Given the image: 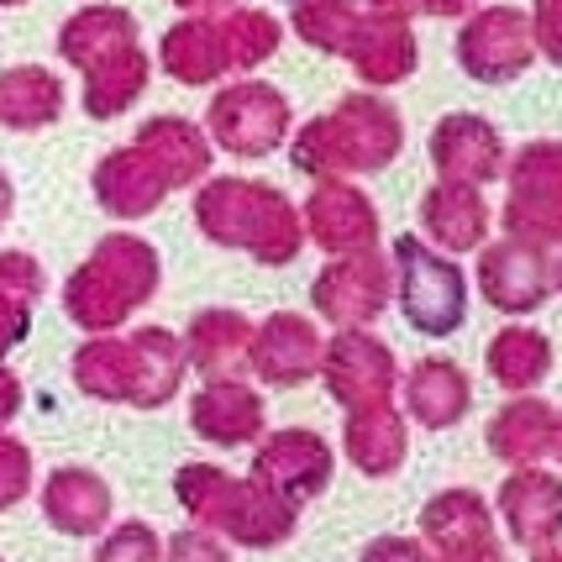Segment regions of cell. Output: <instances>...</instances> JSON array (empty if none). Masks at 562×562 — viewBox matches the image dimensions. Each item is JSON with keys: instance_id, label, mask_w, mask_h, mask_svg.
Wrapping results in <instances>:
<instances>
[{"instance_id": "6da1fadb", "label": "cell", "mask_w": 562, "mask_h": 562, "mask_svg": "<svg viewBox=\"0 0 562 562\" xmlns=\"http://www.w3.org/2000/svg\"><path fill=\"white\" fill-rule=\"evenodd\" d=\"M200 237L226 252H247L263 269H290L305 252V221L279 184L247 179V173H211L190 200Z\"/></svg>"}, {"instance_id": "7a4b0ae2", "label": "cell", "mask_w": 562, "mask_h": 562, "mask_svg": "<svg viewBox=\"0 0 562 562\" xmlns=\"http://www.w3.org/2000/svg\"><path fill=\"white\" fill-rule=\"evenodd\" d=\"M405 153V116L379 90H352L331 111L294 126L290 164L311 184L321 179H358V173L390 169Z\"/></svg>"}, {"instance_id": "3957f363", "label": "cell", "mask_w": 562, "mask_h": 562, "mask_svg": "<svg viewBox=\"0 0 562 562\" xmlns=\"http://www.w3.org/2000/svg\"><path fill=\"white\" fill-rule=\"evenodd\" d=\"M173 499L190 515V526H205L211 537L273 552L300 531V505L258 484L252 473H226L216 463H184L173 473Z\"/></svg>"}, {"instance_id": "277c9868", "label": "cell", "mask_w": 562, "mask_h": 562, "mask_svg": "<svg viewBox=\"0 0 562 562\" xmlns=\"http://www.w3.org/2000/svg\"><path fill=\"white\" fill-rule=\"evenodd\" d=\"M158 284H164L158 247L137 232H105L90 247V258L64 279L58 300H64V316L85 337H105V331H122L137 311H147Z\"/></svg>"}, {"instance_id": "5b68a950", "label": "cell", "mask_w": 562, "mask_h": 562, "mask_svg": "<svg viewBox=\"0 0 562 562\" xmlns=\"http://www.w3.org/2000/svg\"><path fill=\"white\" fill-rule=\"evenodd\" d=\"M394 263V305L411 331L420 337H452L468 321V273L458 258H447L420 232H405L390 243Z\"/></svg>"}, {"instance_id": "8992f818", "label": "cell", "mask_w": 562, "mask_h": 562, "mask_svg": "<svg viewBox=\"0 0 562 562\" xmlns=\"http://www.w3.org/2000/svg\"><path fill=\"white\" fill-rule=\"evenodd\" d=\"M205 137L232 158H269L294 137V105L269 79H226L205 105Z\"/></svg>"}, {"instance_id": "52a82bcc", "label": "cell", "mask_w": 562, "mask_h": 562, "mask_svg": "<svg viewBox=\"0 0 562 562\" xmlns=\"http://www.w3.org/2000/svg\"><path fill=\"white\" fill-rule=\"evenodd\" d=\"M505 237L531 247L562 243V143L558 137H537V143L515 147L505 164Z\"/></svg>"}, {"instance_id": "ba28073f", "label": "cell", "mask_w": 562, "mask_h": 562, "mask_svg": "<svg viewBox=\"0 0 562 562\" xmlns=\"http://www.w3.org/2000/svg\"><path fill=\"white\" fill-rule=\"evenodd\" d=\"M394 305V263L390 252H352V258H326L311 279V311L337 331L373 326Z\"/></svg>"}, {"instance_id": "9c48e42d", "label": "cell", "mask_w": 562, "mask_h": 562, "mask_svg": "<svg viewBox=\"0 0 562 562\" xmlns=\"http://www.w3.org/2000/svg\"><path fill=\"white\" fill-rule=\"evenodd\" d=\"M458 69L479 85H510L537 64V37H531V16L520 5H484L468 11L463 32H458Z\"/></svg>"}, {"instance_id": "30bf717a", "label": "cell", "mask_w": 562, "mask_h": 562, "mask_svg": "<svg viewBox=\"0 0 562 562\" xmlns=\"http://www.w3.org/2000/svg\"><path fill=\"white\" fill-rule=\"evenodd\" d=\"M321 384L326 394L342 405V411H368V405H390L394 390H400V358L394 347L379 337V331H337L326 337V352H321Z\"/></svg>"}, {"instance_id": "8fae6325", "label": "cell", "mask_w": 562, "mask_h": 562, "mask_svg": "<svg viewBox=\"0 0 562 562\" xmlns=\"http://www.w3.org/2000/svg\"><path fill=\"white\" fill-rule=\"evenodd\" d=\"M305 243L321 247L326 258H352V252H379L384 243V216L358 179H321L300 205Z\"/></svg>"}, {"instance_id": "7c38bea8", "label": "cell", "mask_w": 562, "mask_h": 562, "mask_svg": "<svg viewBox=\"0 0 562 562\" xmlns=\"http://www.w3.org/2000/svg\"><path fill=\"white\" fill-rule=\"evenodd\" d=\"M473 284H479V294L490 300L499 316H531V311H541L558 294V263H552L547 247L499 237V243L479 247Z\"/></svg>"}, {"instance_id": "4fadbf2b", "label": "cell", "mask_w": 562, "mask_h": 562, "mask_svg": "<svg viewBox=\"0 0 562 562\" xmlns=\"http://www.w3.org/2000/svg\"><path fill=\"white\" fill-rule=\"evenodd\" d=\"M337 473V447L311 431V426H284V431H263V441L252 447V479L269 484L273 494H284L294 505L326 494Z\"/></svg>"}, {"instance_id": "5bb4252c", "label": "cell", "mask_w": 562, "mask_h": 562, "mask_svg": "<svg viewBox=\"0 0 562 562\" xmlns=\"http://www.w3.org/2000/svg\"><path fill=\"white\" fill-rule=\"evenodd\" d=\"M321 337L316 316H300V311H273L252 326V352H247V373L269 390H300L321 373Z\"/></svg>"}, {"instance_id": "9a60e30c", "label": "cell", "mask_w": 562, "mask_h": 562, "mask_svg": "<svg viewBox=\"0 0 562 562\" xmlns=\"http://www.w3.org/2000/svg\"><path fill=\"white\" fill-rule=\"evenodd\" d=\"M426 153H431L437 179L473 184V190H484V184H494V179H505V164H510L499 126H494L490 116H473V111L441 116V122L431 126V137H426Z\"/></svg>"}, {"instance_id": "2e32d148", "label": "cell", "mask_w": 562, "mask_h": 562, "mask_svg": "<svg viewBox=\"0 0 562 562\" xmlns=\"http://www.w3.org/2000/svg\"><path fill=\"white\" fill-rule=\"evenodd\" d=\"M420 237L447 252V258H463V252H479V247L490 243V226H494V211L484 190H473V184H452V179H431L426 190H420Z\"/></svg>"}, {"instance_id": "e0dca14e", "label": "cell", "mask_w": 562, "mask_h": 562, "mask_svg": "<svg viewBox=\"0 0 562 562\" xmlns=\"http://www.w3.org/2000/svg\"><path fill=\"white\" fill-rule=\"evenodd\" d=\"M132 147L158 169L169 195L173 190H200L211 179V164H216V147L205 137V126L190 122V116H147L132 132Z\"/></svg>"}, {"instance_id": "ac0fdd59", "label": "cell", "mask_w": 562, "mask_h": 562, "mask_svg": "<svg viewBox=\"0 0 562 562\" xmlns=\"http://www.w3.org/2000/svg\"><path fill=\"white\" fill-rule=\"evenodd\" d=\"M190 431L211 447H258L269 431L263 394L247 379H211L190 400Z\"/></svg>"}, {"instance_id": "d6986e66", "label": "cell", "mask_w": 562, "mask_h": 562, "mask_svg": "<svg viewBox=\"0 0 562 562\" xmlns=\"http://www.w3.org/2000/svg\"><path fill=\"white\" fill-rule=\"evenodd\" d=\"M43 520H48L58 537H105L111 531V515H116V494L100 479L95 468L64 463L43 479Z\"/></svg>"}, {"instance_id": "ffe728a7", "label": "cell", "mask_w": 562, "mask_h": 562, "mask_svg": "<svg viewBox=\"0 0 562 562\" xmlns=\"http://www.w3.org/2000/svg\"><path fill=\"white\" fill-rule=\"evenodd\" d=\"M352 74L363 79V90H394L405 85L420 64V43H416V26L400 22V16H379V11H363V22L352 32V43L342 53Z\"/></svg>"}, {"instance_id": "44dd1931", "label": "cell", "mask_w": 562, "mask_h": 562, "mask_svg": "<svg viewBox=\"0 0 562 562\" xmlns=\"http://www.w3.org/2000/svg\"><path fill=\"white\" fill-rule=\"evenodd\" d=\"M158 64H164V74H169L173 85H184V90L226 85L232 53H226L221 16H179V22L158 37Z\"/></svg>"}, {"instance_id": "7402d4cb", "label": "cell", "mask_w": 562, "mask_h": 562, "mask_svg": "<svg viewBox=\"0 0 562 562\" xmlns=\"http://www.w3.org/2000/svg\"><path fill=\"white\" fill-rule=\"evenodd\" d=\"M499 515L505 531L531 552L558 547L562 537V479L541 473V468H515L510 479L499 484Z\"/></svg>"}, {"instance_id": "603a6c76", "label": "cell", "mask_w": 562, "mask_h": 562, "mask_svg": "<svg viewBox=\"0 0 562 562\" xmlns=\"http://www.w3.org/2000/svg\"><path fill=\"white\" fill-rule=\"evenodd\" d=\"M90 190H95L100 211L126 221V226H132V221H147L164 200H169V184L158 179V169H153L132 143L100 153L95 173H90Z\"/></svg>"}, {"instance_id": "cb8c5ba5", "label": "cell", "mask_w": 562, "mask_h": 562, "mask_svg": "<svg viewBox=\"0 0 562 562\" xmlns=\"http://www.w3.org/2000/svg\"><path fill=\"white\" fill-rule=\"evenodd\" d=\"M252 326L258 321L232 311V305H211V311H195L190 316V331L179 337L184 342V358L200 379H243L247 373V352H252Z\"/></svg>"}, {"instance_id": "d4e9b609", "label": "cell", "mask_w": 562, "mask_h": 562, "mask_svg": "<svg viewBox=\"0 0 562 562\" xmlns=\"http://www.w3.org/2000/svg\"><path fill=\"white\" fill-rule=\"evenodd\" d=\"M342 458L363 479H394L405 458H411V420L400 405H368V411H347L342 420Z\"/></svg>"}, {"instance_id": "484cf974", "label": "cell", "mask_w": 562, "mask_h": 562, "mask_svg": "<svg viewBox=\"0 0 562 562\" xmlns=\"http://www.w3.org/2000/svg\"><path fill=\"white\" fill-rule=\"evenodd\" d=\"M143 43V26L126 5H111V0H95V5H79L74 16H64L58 26V58L69 69L90 74L95 64L116 58V53L137 48Z\"/></svg>"}, {"instance_id": "4316f807", "label": "cell", "mask_w": 562, "mask_h": 562, "mask_svg": "<svg viewBox=\"0 0 562 562\" xmlns=\"http://www.w3.org/2000/svg\"><path fill=\"white\" fill-rule=\"evenodd\" d=\"M400 394H405V420H416L420 431H447V426H458L468 416L473 379L452 358H420L400 379Z\"/></svg>"}, {"instance_id": "83f0119b", "label": "cell", "mask_w": 562, "mask_h": 562, "mask_svg": "<svg viewBox=\"0 0 562 562\" xmlns=\"http://www.w3.org/2000/svg\"><path fill=\"white\" fill-rule=\"evenodd\" d=\"M132 342V411H164L173 394L184 390V373H190V358H184V342L173 337L169 326H137L126 331Z\"/></svg>"}, {"instance_id": "f1b7e54d", "label": "cell", "mask_w": 562, "mask_h": 562, "mask_svg": "<svg viewBox=\"0 0 562 562\" xmlns=\"http://www.w3.org/2000/svg\"><path fill=\"white\" fill-rule=\"evenodd\" d=\"M69 85L48 64H11L0 69V132H43L64 116Z\"/></svg>"}, {"instance_id": "f546056e", "label": "cell", "mask_w": 562, "mask_h": 562, "mask_svg": "<svg viewBox=\"0 0 562 562\" xmlns=\"http://www.w3.org/2000/svg\"><path fill=\"white\" fill-rule=\"evenodd\" d=\"M552 431H558V411H552L547 400L520 394V400H510L505 411H494L484 441H490V452L499 458V463L537 468V458L552 452Z\"/></svg>"}, {"instance_id": "4dcf8cb0", "label": "cell", "mask_w": 562, "mask_h": 562, "mask_svg": "<svg viewBox=\"0 0 562 562\" xmlns=\"http://www.w3.org/2000/svg\"><path fill=\"white\" fill-rule=\"evenodd\" d=\"M147 79H153V58L143 53V43L116 53V58H105V64H95V69L85 74V90H79L85 116H90V122H116V116H126V111L147 95Z\"/></svg>"}, {"instance_id": "1f68e13d", "label": "cell", "mask_w": 562, "mask_h": 562, "mask_svg": "<svg viewBox=\"0 0 562 562\" xmlns=\"http://www.w3.org/2000/svg\"><path fill=\"white\" fill-rule=\"evenodd\" d=\"M420 541L431 552H458L473 541H494V515L484 505V494L473 490H441L426 499L420 510Z\"/></svg>"}, {"instance_id": "d6a6232c", "label": "cell", "mask_w": 562, "mask_h": 562, "mask_svg": "<svg viewBox=\"0 0 562 562\" xmlns=\"http://www.w3.org/2000/svg\"><path fill=\"white\" fill-rule=\"evenodd\" d=\"M490 379L510 394H531L552 373V342L541 337L537 326H499L484 347Z\"/></svg>"}, {"instance_id": "836d02e7", "label": "cell", "mask_w": 562, "mask_h": 562, "mask_svg": "<svg viewBox=\"0 0 562 562\" xmlns=\"http://www.w3.org/2000/svg\"><path fill=\"white\" fill-rule=\"evenodd\" d=\"M74 390L105 400V405H126L132 400V342L105 331V337H85L69 358Z\"/></svg>"}, {"instance_id": "e575fe53", "label": "cell", "mask_w": 562, "mask_h": 562, "mask_svg": "<svg viewBox=\"0 0 562 562\" xmlns=\"http://www.w3.org/2000/svg\"><path fill=\"white\" fill-rule=\"evenodd\" d=\"M221 32H226L232 74L263 69L273 53L284 48V22L273 11H263V5H232V11H221Z\"/></svg>"}, {"instance_id": "d590c367", "label": "cell", "mask_w": 562, "mask_h": 562, "mask_svg": "<svg viewBox=\"0 0 562 562\" xmlns=\"http://www.w3.org/2000/svg\"><path fill=\"white\" fill-rule=\"evenodd\" d=\"M363 22V5L358 0H294L290 5V32L316 53H331L342 58L352 32Z\"/></svg>"}, {"instance_id": "8d00e7d4", "label": "cell", "mask_w": 562, "mask_h": 562, "mask_svg": "<svg viewBox=\"0 0 562 562\" xmlns=\"http://www.w3.org/2000/svg\"><path fill=\"white\" fill-rule=\"evenodd\" d=\"M95 562H164V537L147 520H122L100 537Z\"/></svg>"}, {"instance_id": "74e56055", "label": "cell", "mask_w": 562, "mask_h": 562, "mask_svg": "<svg viewBox=\"0 0 562 562\" xmlns=\"http://www.w3.org/2000/svg\"><path fill=\"white\" fill-rule=\"evenodd\" d=\"M0 294L5 300H22V305H37L48 294V269L37 252L26 247H0Z\"/></svg>"}, {"instance_id": "f35d334b", "label": "cell", "mask_w": 562, "mask_h": 562, "mask_svg": "<svg viewBox=\"0 0 562 562\" xmlns=\"http://www.w3.org/2000/svg\"><path fill=\"white\" fill-rule=\"evenodd\" d=\"M32 490H37L32 447L22 437H11V431H0V510H16Z\"/></svg>"}, {"instance_id": "ab89813d", "label": "cell", "mask_w": 562, "mask_h": 562, "mask_svg": "<svg viewBox=\"0 0 562 562\" xmlns=\"http://www.w3.org/2000/svg\"><path fill=\"white\" fill-rule=\"evenodd\" d=\"M164 562H232V547L211 537L205 526H184L164 541Z\"/></svg>"}, {"instance_id": "60d3db41", "label": "cell", "mask_w": 562, "mask_h": 562, "mask_svg": "<svg viewBox=\"0 0 562 562\" xmlns=\"http://www.w3.org/2000/svg\"><path fill=\"white\" fill-rule=\"evenodd\" d=\"M531 37H537V58L562 69V0H537L531 11Z\"/></svg>"}, {"instance_id": "b9f144b4", "label": "cell", "mask_w": 562, "mask_h": 562, "mask_svg": "<svg viewBox=\"0 0 562 562\" xmlns=\"http://www.w3.org/2000/svg\"><path fill=\"white\" fill-rule=\"evenodd\" d=\"M358 562H431V547L420 537H373Z\"/></svg>"}, {"instance_id": "7bdbcfd3", "label": "cell", "mask_w": 562, "mask_h": 562, "mask_svg": "<svg viewBox=\"0 0 562 562\" xmlns=\"http://www.w3.org/2000/svg\"><path fill=\"white\" fill-rule=\"evenodd\" d=\"M26 331H32V305L0 294V363H5V352H16L26 342Z\"/></svg>"}, {"instance_id": "ee69618b", "label": "cell", "mask_w": 562, "mask_h": 562, "mask_svg": "<svg viewBox=\"0 0 562 562\" xmlns=\"http://www.w3.org/2000/svg\"><path fill=\"white\" fill-rule=\"evenodd\" d=\"M22 400H26V390H22V379L11 373V368L0 363V431L11 426V420L22 416Z\"/></svg>"}, {"instance_id": "f6af8a7d", "label": "cell", "mask_w": 562, "mask_h": 562, "mask_svg": "<svg viewBox=\"0 0 562 562\" xmlns=\"http://www.w3.org/2000/svg\"><path fill=\"white\" fill-rule=\"evenodd\" d=\"M431 562H505V552H499V537H494V541L458 547V552H431Z\"/></svg>"}, {"instance_id": "bcb514c9", "label": "cell", "mask_w": 562, "mask_h": 562, "mask_svg": "<svg viewBox=\"0 0 562 562\" xmlns=\"http://www.w3.org/2000/svg\"><path fill=\"white\" fill-rule=\"evenodd\" d=\"M368 11H379V16H400V22H416L420 16V0H363Z\"/></svg>"}, {"instance_id": "7dc6e473", "label": "cell", "mask_w": 562, "mask_h": 562, "mask_svg": "<svg viewBox=\"0 0 562 562\" xmlns=\"http://www.w3.org/2000/svg\"><path fill=\"white\" fill-rule=\"evenodd\" d=\"M468 11H473V0H420V16H441V22L468 16Z\"/></svg>"}, {"instance_id": "c3c4849f", "label": "cell", "mask_w": 562, "mask_h": 562, "mask_svg": "<svg viewBox=\"0 0 562 562\" xmlns=\"http://www.w3.org/2000/svg\"><path fill=\"white\" fill-rule=\"evenodd\" d=\"M169 5H179L184 16H221V11H232L237 0H169Z\"/></svg>"}, {"instance_id": "681fc988", "label": "cell", "mask_w": 562, "mask_h": 562, "mask_svg": "<svg viewBox=\"0 0 562 562\" xmlns=\"http://www.w3.org/2000/svg\"><path fill=\"white\" fill-rule=\"evenodd\" d=\"M16 216V184H11V173L0 169V226Z\"/></svg>"}, {"instance_id": "f907efd6", "label": "cell", "mask_w": 562, "mask_h": 562, "mask_svg": "<svg viewBox=\"0 0 562 562\" xmlns=\"http://www.w3.org/2000/svg\"><path fill=\"white\" fill-rule=\"evenodd\" d=\"M552 458L562 463V416H558V431H552Z\"/></svg>"}, {"instance_id": "816d5d0a", "label": "cell", "mask_w": 562, "mask_h": 562, "mask_svg": "<svg viewBox=\"0 0 562 562\" xmlns=\"http://www.w3.org/2000/svg\"><path fill=\"white\" fill-rule=\"evenodd\" d=\"M537 562H562V547H547V552H537Z\"/></svg>"}, {"instance_id": "f5cc1de1", "label": "cell", "mask_w": 562, "mask_h": 562, "mask_svg": "<svg viewBox=\"0 0 562 562\" xmlns=\"http://www.w3.org/2000/svg\"><path fill=\"white\" fill-rule=\"evenodd\" d=\"M16 5H32V0H0V11H16Z\"/></svg>"}, {"instance_id": "db71d44e", "label": "cell", "mask_w": 562, "mask_h": 562, "mask_svg": "<svg viewBox=\"0 0 562 562\" xmlns=\"http://www.w3.org/2000/svg\"><path fill=\"white\" fill-rule=\"evenodd\" d=\"M558 294H562V263H558Z\"/></svg>"}]
</instances>
